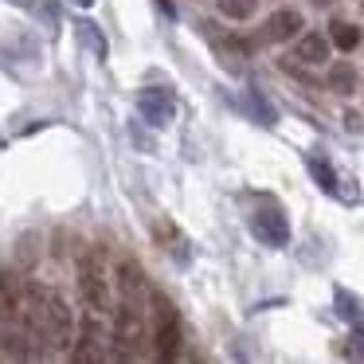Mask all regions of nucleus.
<instances>
[{
  "mask_svg": "<svg viewBox=\"0 0 364 364\" xmlns=\"http://www.w3.org/2000/svg\"><path fill=\"white\" fill-rule=\"evenodd\" d=\"M161 4V12H165V16H176V9H173V0H157Z\"/></svg>",
  "mask_w": 364,
  "mask_h": 364,
  "instance_id": "19",
  "label": "nucleus"
},
{
  "mask_svg": "<svg viewBox=\"0 0 364 364\" xmlns=\"http://www.w3.org/2000/svg\"><path fill=\"white\" fill-rule=\"evenodd\" d=\"M337 314L345 317V321H360L364 317V301L356 298V294H348V290H337Z\"/></svg>",
  "mask_w": 364,
  "mask_h": 364,
  "instance_id": "13",
  "label": "nucleus"
},
{
  "mask_svg": "<svg viewBox=\"0 0 364 364\" xmlns=\"http://www.w3.org/2000/svg\"><path fill=\"white\" fill-rule=\"evenodd\" d=\"M251 235L267 247H286L290 243V223H286L282 212H259L251 220Z\"/></svg>",
  "mask_w": 364,
  "mask_h": 364,
  "instance_id": "7",
  "label": "nucleus"
},
{
  "mask_svg": "<svg viewBox=\"0 0 364 364\" xmlns=\"http://www.w3.org/2000/svg\"><path fill=\"white\" fill-rule=\"evenodd\" d=\"M348 356H360V360H364V325L360 321H356L353 337H348Z\"/></svg>",
  "mask_w": 364,
  "mask_h": 364,
  "instance_id": "18",
  "label": "nucleus"
},
{
  "mask_svg": "<svg viewBox=\"0 0 364 364\" xmlns=\"http://www.w3.org/2000/svg\"><path fill=\"white\" fill-rule=\"evenodd\" d=\"M329 48H333V43L325 40L321 32H298V43H294V63L321 67V63H329Z\"/></svg>",
  "mask_w": 364,
  "mask_h": 364,
  "instance_id": "8",
  "label": "nucleus"
},
{
  "mask_svg": "<svg viewBox=\"0 0 364 364\" xmlns=\"http://www.w3.org/2000/svg\"><path fill=\"white\" fill-rule=\"evenodd\" d=\"M325 82H329V90H337V95H353V90H356V71L348 63H337Z\"/></svg>",
  "mask_w": 364,
  "mask_h": 364,
  "instance_id": "12",
  "label": "nucleus"
},
{
  "mask_svg": "<svg viewBox=\"0 0 364 364\" xmlns=\"http://www.w3.org/2000/svg\"><path fill=\"white\" fill-rule=\"evenodd\" d=\"M118 290H122V301H129V306H141L145 298H149V290H145V274L137 262H122L118 267Z\"/></svg>",
  "mask_w": 364,
  "mask_h": 364,
  "instance_id": "9",
  "label": "nucleus"
},
{
  "mask_svg": "<svg viewBox=\"0 0 364 364\" xmlns=\"http://www.w3.org/2000/svg\"><path fill=\"white\" fill-rule=\"evenodd\" d=\"M215 9H220V16H228V20H251L255 16V0H215Z\"/></svg>",
  "mask_w": 364,
  "mask_h": 364,
  "instance_id": "14",
  "label": "nucleus"
},
{
  "mask_svg": "<svg viewBox=\"0 0 364 364\" xmlns=\"http://www.w3.org/2000/svg\"><path fill=\"white\" fill-rule=\"evenodd\" d=\"M79 36H82V43H87V48H95V55H98V59L106 55V43H102V36H98V28H95V24H79Z\"/></svg>",
  "mask_w": 364,
  "mask_h": 364,
  "instance_id": "16",
  "label": "nucleus"
},
{
  "mask_svg": "<svg viewBox=\"0 0 364 364\" xmlns=\"http://www.w3.org/2000/svg\"><path fill=\"white\" fill-rule=\"evenodd\" d=\"M12 4H16V9H28V12H40L48 24H55V9H51L48 0H12Z\"/></svg>",
  "mask_w": 364,
  "mask_h": 364,
  "instance_id": "17",
  "label": "nucleus"
},
{
  "mask_svg": "<svg viewBox=\"0 0 364 364\" xmlns=\"http://www.w3.org/2000/svg\"><path fill=\"white\" fill-rule=\"evenodd\" d=\"M247 114L259 118L262 126H274V110H270V102L259 95V90H247Z\"/></svg>",
  "mask_w": 364,
  "mask_h": 364,
  "instance_id": "15",
  "label": "nucleus"
},
{
  "mask_svg": "<svg viewBox=\"0 0 364 364\" xmlns=\"http://www.w3.org/2000/svg\"><path fill=\"white\" fill-rule=\"evenodd\" d=\"M314 4H317V9H329V4H333V0H314Z\"/></svg>",
  "mask_w": 364,
  "mask_h": 364,
  "instance_id": "21",
  "label": "nucleus"
},
{
  "mask_svg": "<svg viewBox=\"0 0 364 364\" xmlns=\"http://www.w3.org/2000/svg\"><path fill=\"white\" fill-rule=\"evenodd\" d=\"M153 306H157V337H153L157 356L161 360H176V353H181V321H176V309L165 298H157V294H153Z\"/></svg>",
  "mask_w": 364,
  "mask_h": 364,
  "instance_id": "2",
  "label": "nucleus"
},
{
  "mask_svg": "<svg viewBox=\"0 0 364 364\" xmlns=\"http://www.w3.org/2000/svg\"><path fill=\"white\" fill-rule=\"evenodd\" d=\"M298 32H306V20H301L298 9H278L274 16H267V24H262V40L267 43L298 40Z\"/></svg>",
  "mask_w": 364,
  "mask_h": 364,
  "instance_id": "6",
  "label": "nucleus"
},
{
  "mask_svg": "<svg viewBox=\"0 0 364 364\" xmlns=\"http://www.w3.org/2000/svg\"><path fill=\"white\" fill-rule=\"evenodd\" d=\"M75 364H95V360H110V353H106V333H102V325L95 321V317H87L82 321V333H79V341H75Z\"/></svg>",
  "mask_w": 364,
  "mask_h": 364,
  "instance_id": "5",
  "label": "nucleus"
},
{
  "mask_svg": "<svg viewBox=\"0 0 364 364\" xmlns=\"http://www.w3.org/2000/svg\"><path fill=\"white\" fill-rule=\"evenodd\" d=\"M71 4H79V9H90V4H95V0H71Z\"/></svg>",
  "mask_w": 364,
  "mask_h": 364,
  "instance_id": "20",
  "label": "nucleus"
},
{
  "mask_svg": "<svg viewBox=\"0 0 364 364\" xmlns=\"http://www.w3.org/2000/svg\"><path fill=\"white\" fill-rule=\"evenodd\" d=\"M79 290H82V298H87L90 309L110 314V282H106L98 259H82V267H79Z\"/></svg>",
  "mask_w": 364,
  "mask_h": 364,
  "instance_id": "4",
  "label": "nucleus"
},
{
  "mask_svg": "<svg viewBox=\"0 0 364 364\" xmlns=\"http://www.w3.org/2000/svg\"><path fill=\"white\" fill-rule=\"evenodd\" d=\"M306 168H309V176H314V181L321 184L325 192H337V173H333V165H329L325 157H309Z\"/></svg>",
  "mask_w": 364,
  "mask_h": 364,
  "instance_id": "11",
  "label": "nucleus"
},
{
  "mask_svg": "<svg viewBox=\"0 0 364 364\" xmlns=\"http://www.w3.org/2000/svg\"><path fill=\"white\" fill-rule=\"evenodd\" d=\"M329 43H333V48H337V51H353V48H360V28H356V24H345V20H333V24H329Z\"/></svg>",
  "mask_w": 364,
  "mask_h": 364,
  "instance_id": "10",
  "label": "nucleus"
},
{
  "mask_svg": "<svg viewBox=\"0 0 364 364\" xmlns=\"http://www.w3.org/2000/svg\"><path fill=\"white\" fill-rule=\"evenodd\" d=\"M137 114H141L145 126L161 129L176 118V98L168 95L165 87H145L141 95H137Z\"/></svg>",
  "mask_w": 364,
  "mask_h": 364,
  "instance_id": "3",
  "label": "nucleus"
},
{
  "mask_svg": "<svg viewBox=\"0 0 364 364\" xmlns=\"http://www.w3.org/2000/svg\"><path fill=\"white\" fill-rule=\"evenodd\" d=\"M114 345H118V356L122 360H129V356L137 353V348L145 345V317H141V306H129V301H122L118 309H114Z\"/></svg>",
  "mask_w": 364,
  "mask_h": 364,
  "instance_id": "1",
  "label": "nucleus"
}]
</instances>
